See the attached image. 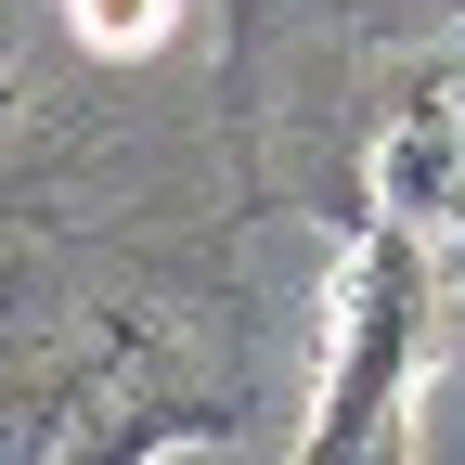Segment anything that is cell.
<instances>
[{
	"instance_id": "1",
	"label": "cell",
	"mask_w": 465,
	"mask_h": 465,
	"mask_svg": "<svg viewBox=\"0 0 465 465\" xmlns=\"http://www.w3.org/2000/svg\"><path fill=\"white\" fill-rule=\"evenodd\" d=\"M246 427V375L220 311L91 284L52 298L39 272L0 284V465H168L182 440Z\"/></svg>"
},
{
	"instance_id": "2",
	"label": "cell",
	"mask_w": 465,
	"mask_h": 465,
	"mask_svg": "<svg viewBox=\"0 0 465 465\" xmlns=\"http://www.w3.org/2000/svg\"><path fill=\"white\" fill-rule=\"evenodd\" d=\"M452 311V272L414 220L362 207L336 259V362H323V414H311V452L298 465H414L401 427H414V375H427V336Z\"/></svg>"
},
{
	"instance_id": "3",
	"label": "cell",
	"mask_w": 465,
	"mask_h": 465,
	"mask_svg": "<svg viewBox=\"0 0 465 465\" xmlns=\"http://www.w3.org/2000/svg\"><path fill=\"white\" fill-rule=\"evenodd\" d=\"M375 207L414 220L440 272H452V336H465V26L414 65V104H401V130L375 155Z\"/></svg>"
},
{
	"instance_id": "4",
	"label": "cell",
	"mask_w": 465,
	"mask_h": 465,
	"mask_svg": "<svg viewBox=\"0 0 465 465\" xmlns=\"http://www.w3.org/2000/svg\"><path fill=\"white\" fill-rule=\"evenodd\" d=\"M168 14H182V0H65V26H78L91 52H155Z\"/></svg>"
}]
</instances>
